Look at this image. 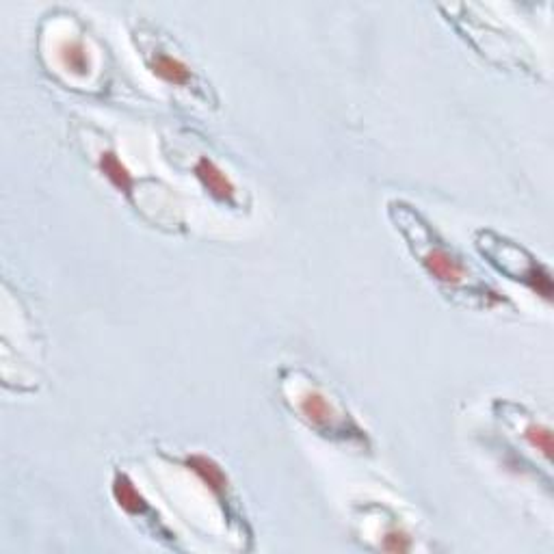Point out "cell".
Here are the masks:
<instances>
[{"instance_id":"obj_1","label":"cell","mask_w":554,"mask_h":554,"mask_svg":"<svg viewBox=\"0 0 554 554\" xmlns=\"http://www.w3.org/2000/svg\"><path fill=\"white\" fill-rule=\"evenodd\" d=\"M388 217L394 230L401 234L407 249L420 262V267L429 273L431 280L440 286L453 290V293H468L472 297H481L485 303H500L492 286H487L479 275L461 256L457 249L448 243L444 236L433 228V223L405 200L388 202Z\"/></svg>"},{"instance_id":"obj_2","label":"cell","mask_w":554,"mask_h":554,"mask_svg":"<svg viewBox=\"0 0 554 554\" xmlns=\"http://www.w3.org/2000/svg\"><path fill=\"white\" fill-rule=\"evenodd\" d=\"M282 381L284 386L293 388V392L284 388L286 403L293 407V412H297L299 418L306 422L312 431L334 442L340 440L349 446H368L366 431L351 418V414L340 410V407L327 397L323 388L312 384L308 379L299 381L295 371L293 379L284 377Z\"/></svg>"},{"instance_id":"obj_3","label":"cell","mask_w":554,"mask_h":554,"mask_svg":"<svg viewBox=\"0 0 554 554\" xmlns=\"http://www.w3.org/2000/svg\"><path fill=\"white\" fill-rule=\"evenodd\" d=\"M474 245H477L479 254L490 262V265L507 275L509 280L520 282L526 288H531L535 295L550 301L552 299V275L546 265H542L529 249L524 245L507 239L505 234H498L496 230H479L474 234Z\"/></svg>"},{"instance_id":"obj_4","label":"cell","mask_w":554,"mask_h":554,"mask_svg":"<svg viewBox=\"0 0 554 554\" xmlns=\"http://www.w3.org/2000/svg\"><path fill=\"white\" fill-rule=\"evenodd\" d=\"M143 59H145V65H148V70L167 85L191 87L195 81L193 70L189 65L182 59H178L176 55H169V52L163 48L145 50Z\"/></svg>"},{"instance_id":"obj_5","label":"cell","mask_w":554,"mask_h":554,"mask_svg":"<svg viewBox=\"0 0 554 554\" xmlns=\"http://www.w3.org/2000/svg\"><path fill=\"white\" fill-rule=\"evenodd\" d=\"M193 174L195 178L202 182V187L206 189V193H210L219 202L232 204L236 197V187L234 182L230 180V176L223 171L213 158L208 156H200L193 165Z\"/></svg>"},{"instance_id":"obj_6","label":"cell","mask_w":554,"mask_h":554,"mask_svg":"<svg viewBox=\"0 0 554 554\" xmlns=\"http://www.w3.org/2000/svg\"><path fill=\"white\" fill-rule=\"evenodd\" d=\"M98 167L102 171V176L107 178L117 191L130 195V191H133V187H135V178L126 169V165L122 163V158L117 156V152H113V150L102 152L98 158Z\"/></svg>"},{"instance_id":"obj_7","label":"cell","mask_w":554,"mask_h":554,"mask_svg":"<svg viewBox=\"0 0 554 554\" xmlns=\"http://www.w3.org/2000/svg\"><path fill=\"white\" fill-rule=\"evenodd\" d=\"M61 59L65 70L76 76H87L91 72L89 50L83 39H70V42H65L61 48Z\"/></svg>"},{"instance_id":"obj_8","label":"cell","mask_w":554,"mask_h":554,"mask_svg":"<svg viewBox=\"0 0 554 554\" xmlns=\"http://www.w3.org/2000/svg\"><path fill=\"white\" fill-rule=\"evenodd\" d=\"M522 438L529 442L535 451L542 453L546 459L550 457V451H552V433L548 427L539 425V422L535 420H529L522 429Z\"/></svg>"}]
</instances>
